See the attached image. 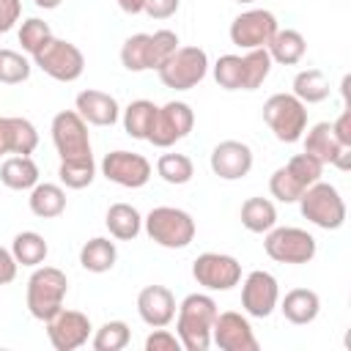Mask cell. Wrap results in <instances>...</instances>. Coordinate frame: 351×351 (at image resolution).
Instances as JSON below:
<instances>
[{
  "instance_id": "obj_7",
  "label": "cell",
  "mask_w": 351,
  "mask_h": 351,
  "mask_svg": "<svg viewBox=\"0 0 351 351\" xmlns=\"http://www.w3.org/2000/svg\"><path fill=\"white\" fill-rule=\"evenodd\" d=\"M263 121L280 143H296L307 129V104L293 93H274L263 104Z\"/></svg>"
},
{
  "instance_id": "obj_34",
  "label": "cell",
  "mask_w": 351,
  "mask_h": 351,
  "mask_svg": "<svg viewBox=\"0 0 351 351\" xmlns=\"http://www.w3.org/2000/svg\"><path fill=\"white\" fill-rule=\"evenodd\" d=\"M58 178H60V184L69 186V189H85V186H90L93 178H96V162H93V156L60 159Z\"/></svg>"
},
{
  "instance_id": "obj_24",
  "label": "cell",
  "mask_w": 351,
  "mask_h": 351,
  "mask_svg": "<svg viewBox=\"0 0 351 351\" xmlns=\"http://www.w3.org/2000/svg\"><path fill=\"white\" fill-rule=\"evenodd\" d=\"M277 304H280L285 321H291V324H296V326L313 324V321L318 318V313H321V299H318V293L310 291V288H291V291L282 296V302H277Z\"/></svg>"
},
{
  "instance_id": "obj_48",
  "label": "cell",
  "mask_w": 351,
  "mask_h": 351,
  "mask_svg": "<svg viewBox=\"0 0 351 351\" xmlns=\"http://www.w3.org/2000/svg\"><path fill=\"white\" fill-rule=\"evenodd\" d=\"M236 3H244L247 5V3H255V0H236Z\"/></svg>"
},
{
  "instance_id": "obj_5",
  "label": "cell",
  "mask_w": 351,
  "mask_h": 351,
  "mask_svg": "<svg viewBox=\"0 0 351 351\" xmlns=\"http://www.w3.org/2000/svg\"><path fill=\"white\" fill-rule=\"evenodd\" d=\"M143 228L148 239L165 250H184L195 239V219L189 211L176 206H156L145 214Z\"/></svg>"
},
{
  "instance_id": "obj_8",
  "label": "cell",
  "mask_w": 351,
  "mask_h": 351,
  "mask_svg": "<svg viewBox=\"0 0 351 351\" xmlns=\"http://www.w3.org/2000/svg\"><path fill=\"white\" fill-rule=\"evenodd\" d=\"M162 85L173 90H189L200 85L208 74V55L200 47H178L159 69H156Z\"/></svg>"
},
{
  "instance_id": "obj_21",
  "label": "cell",
  "mask_w": 351,
  "mask_h": 351,
  "mask_svg": "<svg viewBox=\"0 0 351 351\" xmlns=\"http://www.w3.org/2000/svg\"><path fill=\"white\" fill-rule=\"evenodd\" d=\"M137 315L151 329L167 326L176 318V296L165 285H145L137 293Z\"/></svg>"
},
{
  "instance_id": "obj_44",
  "label": "cell",
  "mask_w": 351,
  "mask_h": 351,
  "mask_svg": "<svg viewBox=\"0 0 351 351\" xmlns=\"http://www.w3.org/2000/svg\"><path fill=\"white\" fill-rule=\"evenodd\" d=\"M332 134H335V140L340 145L351 148V110L348 107L337 115V121H332Z\"/></svg>"
},
{
  "instance_id": "obj_38",
  "label": "cell",
  "mask_w": 351,
  "mask_h": 351,
  "mask_svg": "<svg viewBox=\"0 0 351 351\" xmlns=\"http://www.w3.org/2000/svg\"><path fill=\"white\" fill-rule=\"evenodd\" d=\"M30 60L16 49H0V82L3 85H19L30 77Z\"/></svg>"
},
{
  "instance_id": "obj_29",
  "label": "cell",
  "mask_w": 351,
  "mask_h": 351,
  "mask_svg": "<svg viewBox=\"0 0 351 351\" xmlns=\"http://www.w3.org/2000/svg\"><path fill=\"white\" fill-rule=\"evenodd\" d=\"M27 203H30V211H33L36 217H41V219H55V217H60V214L66 211V192H63V186L44 181V184H36V186L30 189Z\"/></svg>"
},
{
  "instance_id": "obj_36",
  "label": "cell",
  "mask_w": 351,
  "mask_h": 351,
  "mask_svg": "<svg viewBox=\"0 0 351 351\" xmlns=\"http://www.w3.org/2000/svg\"><path fill=\"white\" fill-rule=\"evenodd\" d=\"M129 337H132V332H129L126 321H107L96 329L90 346L96 351H121V348L129 346Z\"/></svg>"
},
{
  "instance_id": "obj_25",
  "label": "cell",
  "mask_w": 351,
  "mask_h": 351,
  "mask_svg": "<svg viewBox=\"0 0 351 351\" xmlns=\"http://www.w3.org/2000/svg\"><path fill=\"white\" fill-rule=\"evenodd\" d=\"M266 52H269L271 63L296 66V63L304 58V52H307V41H304V36H302L299 30L285 27V30H277V33L271 36V41L266 44Z\"/></svg>"
},
{
  "instance_id": "obj_19",
  "label": "cell",
  "mask_w": 351,
  "mask_h": 351,
  "mask_svg": "<svg viewBox=\"0 0 351 351\" xmlns=\"http://www.w3.org/2000/svg\"><path fill=\"white\" fill-rule=\"evenodd\" d=\"M211 173L222 181H239L252 170V148L241 140H222L208 156Z\"/></svg>"
},
{
  "instance_id": "obj_41",
  "label": "cell",
  "mask_w": 351,
  "mask_h": 351,
  "mask_svg": "<svg viewBox=\"0 0 351 351\" xmlns=\"http://www.w3.org/2000/svg\"><path fill=\"white\" fill-rule=\"evenodd\" d=\"M178 348H181L178 335L167 332L165 326H156V329L145 337V351H178Z\"/></svg>"
},
{
  "instance_id": "obj_17",
  "label": "cell",
  "mask_w": 351,
  "mask_h": 351,
  "mask_svg": "<svg viewBox=\"0 0 351 351\" xmlns=\"http://www.w3.org/2000/svg\"><path fill=\"white\" fill-rule=\"evenodd\" d=\"M90 318L80 310H58L49 321H47V337L52 343L55 351H74L80 346L88 343L90 337Z\"/></svg>"
},
{
  "instance_id": "obj_3",
  "label": "cell",
  "mask_w": 351,
  "mask_h": 351,
  "mask_svg": "<svg viewBox=\"0 0 351 351\" xmlns=\"http://www.w3.org/2000/svg\"><path fill=\"white\" fill-rule=\"evenodd\" d=\"M178 49V36L167 27L154 33H134L121 47V63L126 71H148L159 69Z\"/></svg>"
},
{
  "instance_id": "obj_37",
  "label": "cell",
  "mask_w": 351,
  "mask_h": 351,
  "mask_svg": "<svg viewBox=\"0 0 351 351\" xmlns=\"http://www.w3.org/2000/svg\"><path fill=\"white\" fill-rule=\"evenodd\" d=\"M52 38H55V36H52L49 25H47L44 19H38V16L25 19L22 27H19V44H22V49H25L30 58H33L36 52H41Z\"/></svg>"
},
{
  "instance_id": "obj_16",
  "label": "cell",
  "mask_w": 351,
  "mask_h": 351,
  "mask_svg": "<svg viewBox=\"0 0 351 351\" xmlns=\"http://www.w3.org/2000/svg\"><path fill=\"white\" fill-rule=\"evenodd\" d=\"M280 302V285L274 274L255 269L241 282V307L252 318H269Z\"/></svg>"
},
{
  "instance_id": "obj_20",
  "label": "cell",
  "mask_w": 351,
  "mask_h": 351,
  "mask_svg": "<svg viewBox=\"0 0 351 351\" xmlns=\"http://www.w3.org/2000/svg\"><path fill=\"white\" fill-rule=\"evenodd\" d=\"M304 132H307V134H302L304 137V154L315 156L321 165H335L337 170H348L351 167V148H346V145H340L335 140L329 121L313 123Z\"/></svg>"
},
{
  "instance_id": "obj_40",
  "label": "cell",
  "mask_w": 351,
  "mask_h": 351,
  "mask_svg": "<svg viewBox=\"0 0 351 351\" xmlns=\"http://www.w3.org/2000/svg\"><path fill=\"white\" fill-rule=\"evenodd\" d=\"M269 192L280 200V203H296L299 200V195L304 192V186L288 173V167L282 165V167H277L274 173H271V178H269Z\"/></svg>"
},
{
  "instance_id": "obj_35",
  "label": "cell",
  "mask_w": 351,
  "mask_h": 351,
  "mask_svg": "<svg viewBox=\"0 0 351 351\" xmlns=\"http://www.w3.org/2000/svg\"><path fill=\"white\" fill-rule=\"evenodd\" d=\"M156 173H159L162 181L181 186V184H189L192 181L195 165H192V159L186 154H162L156 159Z\"/></svg>"
},
{
  "instance_id": "obj_27",
  "label": "cell",
  "mask_w": 351,
  "mask_h": 351,
  "mask_svg": "<svg viewBox=\"0 0 351 351\" xmlns=\"http://www.w3.org/2000/svg\"><path fill=\"white\" fill-rule=\"evenodd\" d=\"M104 225H107V230H110L112 239H118V241H132V239H137V233L143 230V217H140V211H137L134 206H129V203H112V206L107 208Z\"/></svg>"
},
{
  "instance_id": "obj_4",
  "label": "cell",
  "mask_w": 351,
  "mask_h": 351,
  "mask_svg": "<svg viewBox=\"0 0 351 351\" xmlns=\"http://www.w3.org/2000/svg\"><path fill=\"white\" fill-rule=\"evenodd\" d=\"M69 293V277L58 266H36L27 280V310L36 321H49L58 310H63V299Z\"/></svg>"
},
{
  "instance_id": "obj_28",
  "label": "cell",
  "mask_w": 351,
  "mask_h": 351,
  "mask_svg": "<svg viewBox=\"0 0 351 351\" xmlns=\"http://www.w3.org/2000/svg\"><path fill=\"white\" fill-rule=\"evenodd\" d=\"M115 261H118V247H115V241H110L104 236H96V239L85 241L82 250H80V266L85 271H93V274L110 271L115 266Z\"/></svg>"
},
{
  "instance_id": "obj_2",
  "label": "cell",
  "mask_w": 351,
  "mask_h": 351,
  "mask_svg": "<svg viewBox=\"0 0 351 351\" xmlns=\"http://www.w3.org/2000/svg\"><path fill=\"white\" fill-rule=\"evenodd\" d=\"M271 71L266 47L247 49V55H219L214 63V80L225 90H258Z\"/></svg>"
},
{
  "instance_id": "obj_14",
  "label": "cell",
  "mask_w": 351,
  "mask_h": 351,
  "mask_svg": "<svg viewBox=\"0 0 351 351\" xmlns=\"http://www.w3.org/2000/svg\"><path fill=\"white\" fill-rule=\"evenodd\" d=\"M277 16L266 8H250L230 22V41L241 49H261L277 33Z\"/></svg>"
},
{
  "instance_id": "obj_31",
  "label": "cell",
  "mask_w": 351,
  "mask_h": 351,
  "mask_svg": "<svg viewBox=\"0 0 351 351\" xmlns=\"http://www.w3.org/2000/svg\"><path fill=\"white\" fill-rule=\"evenodd\" d=\"M11 255H14L16 263L36 269V266H41V263L47 261L49 247H47V241H44L41 233H36V230H22V233H16L14 241H11Z\"/></svg>"
},
{
  "instance_id": "obj_32",
  "label": "cell",
  "mask_w": 351,
  "mask_h": 351,
  "mask_svg": "<svg viewBox=\"0 0 351 351\" xmlns=\"http://www.w3.org/2000/svg\"><path fill=\"white\" fill-rule=\"evenodd\" d=\"M293 96L302 104H321L329 96V80L321 69H304L293 77Z\"/></svg>"
},
{
  "instance_id": "obj_12",
  "label": "cell",
  "mask_w": 351,
  "mask_h": 351,
  "mask_svg": "<svg viewBox=\"0 0 351 351\" xmlns=\"http://www.w3.org/2000/svg\"><path fill=\"white\" fill-rule=\"evenodd\" d=\"M52 143H55L60 159L93 156L90 137H88V123L82 121V115L77 110H60L52 118Z\"/></svg>"
},
{
  "instance_id": "obj_13",
  "label": "cell",
  "mask_w": 351,
  "mask_h": 351,
  "mask_svg": "<svg viewBox=\"0 0 351 351\" xmlns=\"http://www.w3.org/2000/svg\"><path fill=\"white\" fill-rule=\"evenodd\" d=\"M192 277L206 291H230L241 282V263L225 252H203L192 263Z\"/></svg>"
},
{
  "instance_id": "obj_11",
  "label": "cell",
  "mask_w": 351,
  "mask_h": 351,
  "mask_svg": "<svg viewBox=\"0 0 351 351\" xmlns=\"http://www.w3.org/2000/svg\"><path fill=\"white\" fill-rule=\"evenodd\" d=\"M195 126V112L186 101H167L156 107L154 126L148 132V143L156 148H170L178 140H184Z\"/></svg>"
},
{
  "instance_id": "obj_47",
  "label": "cell",
  "mask_w": 351,
  "mask_h": 351,
  "mask_svg": "<svg viewBox=\"0 0 351 351\" xmlns=\"http://www.w3.org/2000/svg\"><path fill=\"white\" fill-rule=\"evenodd\" d=\"M33 3H36L38 8H47V11H52V8H58L63 0H33Z\"/></svg>"
},
{
  "instance_id": "obj_26",
  "label": "cell",
  "mask_w": 351,
  "mask_h": 351,
  "mask_svg": "<svg viewBox=\"0 0 351 351\" xmlns=\"http://www.w3.org/2000/svg\"><path fill=\"white\" fill-rule=\"evenodd\" d=\"M0 181L3 186L16 189V192L33 189L38 184V165L25 154H14L0 165Z\"/></svg>"
},
{
  "instance_id": "obj_9",
  "label": "cell",
  "mask_w": 351,
  "mask_h": 351,
  "mask_svg": "<svg viewBox=\"0 0 351 351\" xmlns=\"http://www.w3.org/2000/svg\"><path fill=\"white\" fill-rule=\"evenodd\" d=\"M263 250L277 263L302 266V263H310L315 258L318 247H315L313 233H307L302 228H271V230H266Z\"/></svg>"
},
{
  "instance_id": "obj_18",
  "label": "cell",
  "mask_w": 351,
  "mask_h": 351,
  "mask_svg": "<svg viewBox=\"0 0 351 351\" xmlns=\"http://www.w3.org/2000/svg\"><path fill=\"white\" fill-rule=\"evenodd\" d=\"M211 343L222 351H258V337L241 313H217V321L211 326Z\"/></svg>"
},
{
  "instance_id": "obj_33",
  "label": "cell",
  "mask_w": 351,
  "mask_h": 351,
  "mask_svg": "<svg viewBox=\"0 0 351 351\" xmlns=\"http://www.w3.org/2000/svg\"><path fill=\"white\" fill-rule=\"evenodd\" d=\"M154 118H156V104L148 99H137L123 110V132L134 140H148Z\"/></svg>"
},
{
  "instance_id": "obj_46",
  "label": "cell",
  "mask_w": 351,
  "mask_h": 351,
  "mask_svg": "<svg viewBox=\"0 0 351 351\" xmlns=\"http://www.w3.org/2000/svg\"><path fill=\"white\" fill-rule=\"evenodd\" d=\"M143 5H145V0H118V8H121L123 14H129V16L143 14Z\"/></svg>"
},
{
  "instance_id": "obj_30",
  "label": "cell",
  "mask_w": 351,
  "mask_h": 351,
  "mask_svg": "<svg viewBox=\"0 0 351 351\" xmlns=\"http://www.w3.org/2000/svg\"><path fill=\"white\" fill-rule=\"evenodd\" d=\"M241 225L250 233H266L277 225V208L269 197H247L241 203Z\"/></svg>"
},
{
  "instance_id": "obj_43",
  "label": "cell",
  "mask_w": 351,
  "mask_h": 351,
  "mask_svg": "<svg viewBox=\"0 0 351 351\" xmlns=\"http://www.w3.org/2000/svg\"><path fill=\"white\" fill-rule=\"evenodd\" d=\"M178 5H181V0H145L143 11L151 19H170L178 11Z\"/></svg>"
},
{
  "instance_id": "obj_10",
  "label": "cell",
  "mask_w": 351,
  "mask_h": 351,
  "mask_svg": "<svg viewBox=\"0 0 351 351\" xmlns=\"http://www.w3.org/2000/svg\"><path fill=\"white\" fill-rule=\"evenodd\" d=\"M33 66H38L47 77L58 82H74L85 71V55L77 44L66 38H52L41 52L33 55Z\"/></svg>"
},
{
  "instance_id": "obj_6",
  "label": "cell",
  "mask_w": 351,
  "mask_h": 351,
  "mask_svg": "<svg viewBox=\"0 0 351 351\" xmlns=\"http://www.w3.org/2000/svg\"><path fill=\"white\" fill-rule=\"evenodd\" d=\"M299 211L304 219H310L315 228L324 230H337L346 222V203L337 192V186L326 184V181H315L310 184L302 195H299Z\"/></svg>"
},
{
  "instance_id": "obj_45",
  "label": "cell",
  "mask_w": 351,
  "mask_h": 351,
  "mask_svg": "<svg viewBox=\"0 0 351 351\" xmlns=\"http://www.w3.org/2000/svg\"><path fill=\"white\" fill-rule=\"evenodd\" d=\"M16 261H14V255H11V250H5V247H0V285H8V282H14V277H16Z\"/></svg>"
},
{
  "instance_id": "obj_23",
  "label": "cell",
  "mask_w": 351,
  "mask_h": 351,
  "mask_svg": "<svg viewBox=\"0 0 351 351\" xmlns=\"http://www.w3.org/2000/svg\"><path fill=\"white\" fill-rule=\"evenodd\" d=\"M38 145V132L27 118L0 115V156L3 154H25L30 156Z\"/></svg>"
},
{
  "instance_id": "obj_1",
  "label": "cell",
  "mask_w": 351,
  "mask_h": 351,
  "mask_svg": "<svg viewBox=\"0 0 351 351\" xmlns=\"http://www.w3.org/2000/svg\"><path fill=\"white\" fill-rule=\"evenodd\" d=\"M176 315V335L181 348L186 351H206L211 346V326L217 321V302L208 293H189L184 296Z\"/></svg>"
},
{
  "instance_id": "obj_15",
  "label": "cell",
  "mask_w": 351,
  "mask_h": 351,
  "mask_svg": "<svg viewBox=\"0 0 351 351\" xmlns=\"http://www.w3.org/2000/svg\"><path fill=\"white\" fill-rule=\"evenodd\" d=\"M101 176L118 186L140 189L151 178V162L134 151H110L101 159Z\"/></svg>"
},
{
  "instance_id": "obj_42",
  "label": "cell",
  "mask_w": 351,
  "mask_h": 351,
  "mask_svg": "<svg viewBox=\"0 0 351 351\" xmlns=\"http://www.w3.org/2000/svg\"><path fill=\"white\" fill-rule=\"evenodd\" d=\"M22 16V0H0V33H8Z\"/></svg>"
},
{
  "instance_id": "obj_39",
  "label": "cell",
  "mask_w": 351,
  "mask_h": 351,
  "mask_svg": "<svg viewBox=\"0 0 351 351\" xmlns=\"http://www.w3.org/2000/svg\"><path fill=\"white\" fill-rule=\"evenodd\" d=\"M285 167H288V173L307 189L310 184H315V181H321V173H324V165L315 159V156H310V154H296V156H291L288 162H285Z\"/></svg>"
},
{
  "instance_id": "obj_22",
  "label": "cell",
  "mask_w": 351,
  "mask_h": 351,
  "mask_svg": "<svg viewBox=\"0 0 351 351\" xmlns=\"http://www.w3.org/2000/svg\"><path fill=\"white\" fill-rule=\"evenodd\" d=\"M74 110L82 115L85 123L90 126H112L121 115V107L115 101V96L104 93V90H80L77 99H74Z\"/></svg>"
}]
</instances>
